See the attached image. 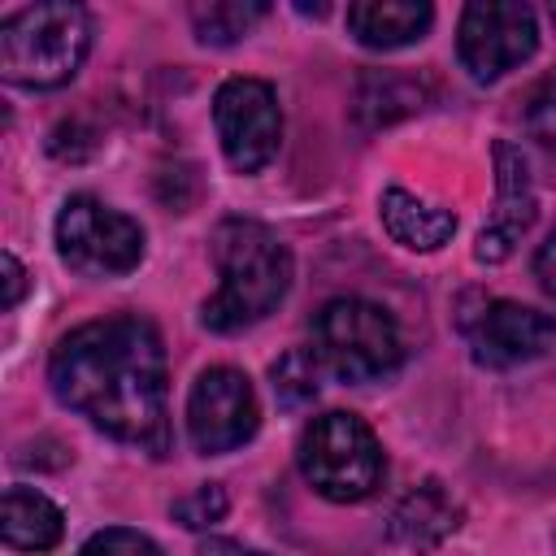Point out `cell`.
Listing matches in <instances>:
<instances>
[{
	"label": "cell",
	"instance_id": "1",
	"mask_svg": "<svg viewBox=\"0 0 556 556\" xmlns=\"http://www.w3.org/2000/svg\"><path fill=\"white\" fill-rule=\"evenodd\" d=\"M61 404L83 413L104 434L152 456L169 452L165 348L143 317H100L70 330L48 365Z\"/></svg>",
	"mask_w": 556,
	"mask_h": 556
},
{
	"label": "cell",
	"instance_id": "2",
	"mask_svg": "<svg viewBox=\"0 0 556 556\" xmlns=\"http://www.w3.org/2000/svg\"><path fill=\"white\" fill-rule=\"evenodd\" d=\"M213 261L222 282H217V295L204 304L200 321L217 334H235L269 317L291 287V252L261 222L226 217L213 230Z\"/></svg>",
	"mask_w": 556,
	"mask_h": 556
},
{
	"label": "cell",
	"instance_id": "3",
	"mask_svg": "<svg viewBox=\"0 0 556 556\" xmlns=\"http://www.w3.org/2000/svg\"><path fill=\"white\" fill-rule=\"evenodd\" d=\"M91 48V17L78 4H26L0 22V74L30 91L65 87Z\"/></svg>",
	"mask_w": 556,
	"mask_h": 556
},
{
	"label": "cell",
	"instance_id": "4",
	"mask_svg": "<svg viewBox=\"0 0 556 556\" xmlns=\"http://www.w3.org/2000/svg\"><path fill=\"white\" fill-rule=\"evenodd\" d=\"M313 356L339 382H378L395 374L404 343L387 308L343 295L313 317Z\"/></svg>",
	"mask_w": 556,
	"mask_h": 556
},
{
	"label": "cell",
	"instance_id": "5",
	"mask_svg": "<svg viewBox=\"0 0 556 556\" xmlns=\"http://www.w3.org/2000/svg\"><path fill=\"white\" fill-rule=\"evenodd\" d=\"M300 469L317 495L356 504L382 482V447L356 413H321L300 434Z\"/></svg>",
	"mask_w": 556,
	"mask_h": 556
},
{
	"label": "cell",
	"instance_id": "6",
	"mask_svg": "<svg viewBox=\"0 0 556 556\" xmlns=\"http://www.w3.org/2000/svg\"><path fill=\"white\" fill-rule=\"evenodd\" d=\"M56 252L83 278H122L143 261V230L96 195H70L56 217Z\"/></svg>",
	"mask_w": 556,
	"mask_h": 556
},
{
	"label": "cell",
	"instance_id": "7",
	"mask_svg": "<svg viewBox=\"0 0 556 556\" xmlns=\"http://www.w3.org/2000/svg\"><path fill=\"white\" fill-rule=\"evenodd\" d=\"M539 48V22L526 4L504 0H473L456 26V56L478 83H495Z\"/></svg>",
	"mask_w": 556,
	"mask_h": 556
},
{
	"label": "cell",
	"instance_id": "8",
	"mask_svg": "<svg viewBox=\"0 0 556 556\" xmlns=\"http://www.w3.org/2000/svg\"><path fill=\"white\" fill-rule=\"evenodd\" d=\"M213 122L226 161L239 174H256L278 156L282 143V113L278 96L261 78H226L213 96Z\"/></svg>",
	"mask_w": 556,
	"mask_h": 556
},
{
	"label": "cell",
	"instance_id": "9",
	"mask_svg": "<svg viewBox=\"0 0 556 556\" xmlns=\"http://www.w3.org/2000/svg\"><path fill=\"white\" fill-rule=\"evenodd\" d=\"M261 408H256V391L252 382L230 369V365H213L191 382L187 395V434L195 443V452L204 456H222L243 447L256 434Z\"/></svg>",
	"mask_w": 556,
	"mask_h": 556
},
{
	"label": "cell",
	"instance_id": "10",
	"mask_svg": "<svg viewBox=\"0 0 556 556\" xmlns=\"http://www.w3.org/2000/svg\"><path fill=\"white\" fill-rule=\"evenodd\" d=\"M465 334H469L473 361L491 369L530 365L556 352V317L513 300H482V308L465 317Z\"/></svg>",
	"mask_w": 556,
	"mask_h": 556
},
{
	"label": "cell",
	"instance_id": "11",
	"mask_svg": "<svg viewBox=\"0 0 556 556\" xmlns=\"http://www.w3.org/2000/svg\"><path fill=\"white\" fill-rule=\"evenodd\" d=\"M491 156H495V208H491V217H486V226L478 230V243H473V256L482 265L508 261L517 252L521 235L534 226V213H539L526 156L508 139H500L491 148Z\"/></svg>",
	"mask_w": 556,
	"mask_h": 556
},
{
	"label": "cell",
	"instance_id": "12",
	"mask_svg": "<svg viewBox=\"0 0 556 556\" xmlns=\"http://www.w3.org/2000/svg\"><path fill=\"white\" fill-rule=\"evenodd\" d=\"M434 22V9L426 0H356L348 4V30L378 52L404 48L421 39Z\"/></svg>",
	"mask_w": 556,
	"mask_h": 556
},
{
	"label": "cell",
	"instance_id": "13",
	"mask_svg": "<svg viewBox=\"0 0 556 556\" xmlns=\"http://www.w3.org/2000/svg\"><path fill=\"white\" fill-rule=\"evenodd\" d=\"M378 217H382L387 235L408 252H434L456 235V213L452 208H439V204H430V200H421L404 187L382 191Z\"/></svg>",
	"mask_w": 556,
	"mask_h": 556
},
{
	"label": "cell",
	"instance_id": "14",
	"mask_svg": "<svg viewBox=\"0 0 556 556\" xmlns=\"http://www.w3.org/2000/svg\"><path fill=\"white\" fill-rule=\"evenodd\" d=\"M456 526H460V508H456V500L439 482L413 486L395 504V513H391V539L404 543V547H413V552L439 547Z\"/></svg>",
	"mask_w": 556,
	"mask_h": 556
},
{
	"label": "cell",
	"instance_id": "15",
	"mask_svg": "<svg viewBox=\"0 0 556 556\" xmlns=\"http://www.w3.org/2000/svg\"><path fill=\"white\" fill-rule=\"evenodd\" d=\"M430 87L413 74H395V70H365L356 78V100H352V113L365 130H378V126H391L408 113H417L426 104Z\"/></svg>",
	"mask_w": 556,
	"mask_h": 556
},
{
	"label": "cell",
	"instance_id": "16",
	"mask_svg": "<svg viewBox=\"0 0 556 556\" xmlns=\"http://www.w3.org/2000/svg\"><path fill=\"white\" fill-rule=\"evenodd\" d=\"M61 508L30 491V486H9L4 491V504H0V534H4V547L13 552H48L61 543Z\"/></svg>",
	"mask_w": 556,
	"mask_h": 556
},
{
	"label": "cell",
	"instance_id": "17",
	"mask_svg": "<svg viewBox=\"0 0 556 556\" xmlns=\"http://www.w3.org/2000/svg\"><path fill=\"white\" fill-rule=\"evenodd\" d=\"M265 17L261 0H208V4H191V26L200 43H239L256 22Z\"/></svg>",
	"mask_w": 556,
	"mask_h": 556
},
{
	"label": "cell",
	"instance_id": "18",
	"mask_svg": "<svg viewBox=\"0 0 556 556\" xmlns=\"http://www.w3.org/2000/svg\"><path fill=\"white\" fill-rule=\"evenodd\" d=\"M317 374H321V365H317V356H313V352H304V348H295V352L278 356V361H274V369H269L278 404H282V408H291V413H295V408H308V404L317 400Z\"/></svg>",
	"mask_w": 556,
	"mask_h": 556
},
{
	"label": "cell",
	"instance_id": "19",
	"mask_svg": "<svg viewBox=\"0 0 556 556\" xmlns=\"http://www.w3.org/2000/svg\"><path fill=\"white\" fill-rule=\"evenodd\" d=\"M226 508H230L226 491L217 482H204V486H195L191 495H182L174 504V521L187 526V530H208V526H217L226 517Z\"/></svg>",
	"mask_w": 556,
	"mask_h": 556
},
{
	"label": "cell",
	"instance_id": "20",
	"mask_svg": "<svg viewBox=\"0 0 556 556\" xmlns=\"http://www.w3.org/2000/svg\"><path fill=\"white\" fill-rule=\"evenodd\" d=\"M78 556H161V547L139 534V530H126V526H109V530H96Z\"/></svg>",
	"mask_w": 556,
	"mask_h": 556
},
{
	"label": "cell",
	"instance_id": "21",
	"mask_svg": "<svg viewBox=\"0 0 556 556\" xmlns=\"http://www.w3.org/2000/svg\"><path fill=\"white\" fill-rule=\"evenodd\" d=\"M526 126L539 143L556 148V70L543 74L526 96Z\"/></svg>",
	"mask_w": 556,
	"mask_h": 556
},
{
	"label": "cell",
	"instance_id": "22",
	"mask_svg": "<svg viewBox=\"0 0 556 556\" xmlns=\"http://www.w3.org/2000/svg\"><path fill=\"white\" fill-rule=\"evenodd\" d=\"M0 269H4V308H17V300H22V291H26V269L17 265V256L13 252H4L0 256Z\"/></svg>",
	"mask_w": 556,
	"mask_h": 556
},
{
	"label": "cell",
	"instance_id": "23",
	"mask_svg": "<svg viewBox=\"0 0 556 556\" xmlns=\"http://www.w3.org/2000/svg\"><path fill=\"white\" fill-rule=\"evenodd\" d=\"M534 278H539V287L556 300V235H552L547 243H539V252H534Z\"/></svg>",
	"mask_w": 556,
	"mask_h": 556
},
{
	"label": "cell",
	"instance_id": "24",
	"mask_svg": "<svg viewBox=\"0 0 556 556\" xmlns=\"http://www.w3.org/2000/svg\"><path fill=\"white\" fill-rule=\"evenodd\" d=\"M195 556H269V552H256V547H243L235 539H204L195 547Z\"/></svg>",
	"mask_w": 556,
	"mask_h": 556
},
{
	"label": "cell",
	"instance_id": "25",
	"mask_svg": "<svg viewBox=\"0 0 556 556\" xmlns=\"http://www.w3.org/2000/svg\"><path fill=\"white\" fill-rule=\"evenodd\" d=\"M552 17H556V4H552Z\"/></svg>",
	"mask_w": 556,
	"mask_h": 556
}]
</instances>
